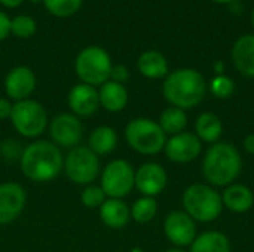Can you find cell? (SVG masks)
Returning a JSON list of instances; mask_svg holds the SVG:
<instances>
[{"label":"cell","mask_w":254,"mask_h":252,"mask_svg":"<svg viewBox=\"0 0 254 252\" xmlns=\"http://www.w3.org/2000/svg\"><path fill=\"white\" fill-rule=\"evenodd\" d=\"M22 174L34 183L55 180L64 169V157L52 141H34L24 147L19 157Z\"/></svg>","instance_id":"6da1fadb"},{"label":"cell","mask_w":254,"mask_h":252,"mask_svg":"<svg viewBox=\"0 0 254 252\" xmlns=\"http://www.w3.org/2000/svg\"><path fill=\"white\" fill-rule=\"evenodd\" d=\"M207 83L204 76L193 68H180L170 73L162 85V94L171 107L190 110L205 97Z\"/></svg>","instance_id":"7a4b0ae2"},{"label":"cell","mask_w":254,"mask_h":252,"mask_svg":"<svg viewBox=\"0 0 254 252\" xmlns=\"http://www.w3.org/2000/svg\"><path fill=\"white\" fill-rule=\"evenodd\" d=\"M243 168L240 151L229 143L213 144L202 160V174L205 180L217 187L232 184L238 178Z\"/></svg>","instance_id":"3957f363"},{"label":"cell","mask_w":254,"mask_h":252,"mask_svg":"<svg viewBox=\"0 0 254 252\" xmlns=\"http://www.w3.org/2000/svg\"><path fill=\"white\" fill-rule=\"evenodd\" d=\"M185 212L195 221L211 223L217 220L223 209L222 196L210 186L193 184L183 193Z\"/></svg>","instance_id":"277c9868"},{"label":"cell","mask_w":254,"mask_h":252,"mask_svg":"<svg viewBox=\"0 0 254 252\" xmlns=\"http://www.w3.org/2000/svg\"><path fill=\"white\" fill-rule=\"evenodd\" d=\"M125 140L137 153L152 156L164 150L167 134L162 131L158 122L147 117H137L127 125Z\"/></svg>","instance_id":"5b68a950"},{"label":"cell","mask_w":254,"mask_h":252,"mask_svg":"<svg viewBox=\"0 0 254 252\" xmlns=\"http://www.w3.org/2000/svg\"><path fill=\"white\" fill-rule=\"evenodd\" d=\"M112 59L107 50L98 46L85 48L76 58L74 68L77 77L82 83L91 86H101L107 80H110L112 73Z\"/></svg>","instance_id":"8992f818"},{"label":"cell","mask_w":254,"mask_h":252,"mask_svg":"<svg viewBox=\"0 0 254 252\" xmlns=\"http://www.w3.org/2000/svg\"><path fill=\"white\" fill-rule=\"evenodd\" d=\"M10 122L19 135L36 138L42 135L48 126V113L40 102L28 98L12 105Z\"/></svg>","instance_id":"52a82bcc"},{"label":"cell","mask_w":254,"mask_h":252,"mask_svg":"<svg viewBox=\"0 0 254 252\" xmlns=\"http://www.w3.org/2000/svg\"><path fill=\"white\" fill-rule=\"evenodd\" d=\"M64 171L73 183L89 186L100 174V159L88 146H77L67 153Z\"/></svg>","instance_id":"ba28073f"},{"label":"cell","mask_w":254,"mask_h":252,"mask_svg":"<svg viewBox=\"0 0 254 252\" xmlns=\"http://www.w3.org/2000/svg\"><path fill=\"white\" fill-rule=\"evenodd\" d=\"M135 171L124 159H115L106 165L101 172V189L110 199H122L134 189Z\"/></svg>","instance_id":"9c48e42d"},{"label":"cell","mask_w":254,"mask_h":252,"mask_svg":"<svg viewBox=\"0 0 254 252\" xmlns=\"http://www.w3.org/2000/svg\"><path fill=\"white\" fill-rule=\"evenodd\" d=\"M49 134L52 143L60 149H74L80 146L83 137V125L73 113H63L55 116L49 123Z\"/></svg>","instance_id":"30bf717a"},{"label":"cell","mask_w":254,"mask_h":252,"mask_svg":"<svg viewBox=\"0 0 254 252\" xmlns=\"http://www.w3.org/2000/svg\"><path fill=\"white\" fill-rule=\"evenodd\" d=\"M164 232L167 239L177 248L189 247L196 238L195 220L185 211H173L164 221Z\"/></svg>","instance_id":"8fae6325"},{"label":"cell","mask_w":254,"mask_h":252,"mask_svg":"<svg viewBox=\"0 0 254 252\" xmlns=\"http://www.w3.org/2000/svg\"><path fill=\"white\" fill-rule=\"evenodd\" d=\"M164 150L171 162L189 163L199 156L202 143L193 132H180L177 135H171V138L167 140Z\"/></svg>","instance_id":"7c38bea8"},{"label":"cell","mask_w":254,"mask_h":252,"mask_svg":"<svg viewBox=\"0 0 254 252\" xmlns=\"http://www.w3.org/2000/svg\"><path fill=\"white\" fill-rule=\"evenodd\" d=\"M27 202L25 190L18 183L0 184V224H9L24 211Z\"/></svg>","instance_id":"4fadbf2b"},{"label":"cell","mask_w":254,"mask_h":252,"mask_svg":"<svg viewBox=\"0 0 254 252\" xmlns=\"http://www.w3.org/2000/svg\"><path fill=\"white\" fill-rule=\"evenodd\" d=\"M168 177L165 169L155 162H147L143 163L137 171H135V181L134 187L143 195L149 198H155L159 193L164 192L167 186Z\"/></svg>","instance_id":"5bb4252c"},{"label":"cell","mask_w":254,"mask_h":252,"mask_svg":"<svg viewBox=\"0 0 254 252\" xmlns=\"http://www.w3.org/2000/svg\"><path fill=\"white\" fill-rule=\"evenodd\" d=\"M36 89V76L34 73L24 65L12 68L4 79V91L9 100L18 102L28 100V97Z\"/></svg>","instance_id":"9a60e30c"},{"label":"cell","mask_w":254,"mask_h":252,"mask_svg":"<svg viewBox=\"0 0 254 252\" xmlns=\"http://www.w3.org/2000/svg\"><path fill=\"white\" fill-rule=\"evenodd\" d=\"M67 102L74 116H77V117L92 116L100 107L98 91L91 85L79 83L70 89Z\"/></svg>","instance_id":"2e32d148"},{"label":"cell","mask_w":254,"mask_h":252,"mask_svg":"<svg viewBox=\"0 0 254 252\" xmlns=\"http://www.w3.org/2000/svg\"><path fill=\"white\" fill-rule=\"evenodd\" d=\"M100 218L103 224L107 226L109 229L119 230L128 224L131 218V209L122 199L107 198L100 208Z\"/></svg>","instance_id":"e0dca14e"},{"label":"cell","mask_w":254,"mask_h":252,"mask_svg":"<svg viewBox=\"0 0 254 252\" xmlns=\"http://www.w3.org/2000/svg\"><path fill=\"white\" fill-rule=\"evenodd\" d=\"M100 105L110 113L122 111L128 104V91L122 83L107 80L100 86L98 91Z\"/></svg>","instance_id":"ac0fdd59"},{"label":"cell","mask_w":254,"mask_h":252,"mask_svg":"<svg viewBox=\"0 0 254 252\" xmlns=\"http://www.w3.org/2000/svg\"><path fill=\"white\" fill-rule=\"evenodd\" d=\"M232 61L241 74L254 77V34H246L235 42Z\"/></svg>","instance_id":"d6986e66"},{"label":"cell","mask_w":254,"mask_h":252,"mask_svg":"<svg viewBox=\"0 0 254 252\" xmlns=\"http://www.w3.org/2000/svg\"><path fill=\"white\" fill-rule=\"evenodd\" d=\"M223 206L232 212H247L254 205L253 192L243 184H232L225 189L222 195Z\"/></svg>","instance_id":"ffe728a7"},{"label":"cell","mask_w":254,"mask_h":252,"mask_svg":"<svg viewBox=\"0 0 254 252\" xmlns=\"http://www.w3.org/2000/svg\"><path fill=\"white\" fill-rule=\"evenodd\" d=\"M138 71L147 79H162L168 76V62L158 50H146L137 61Z\"/></svg>","instance_id":"44dd1931"},{"label":"cell","mask_w":254,"mask_h":252,"mask_svg":"<svg viewBox=\"0 0 254 252\" xmlns=\"http://www.w3.org/2000/svg\"><path fill=\"white\" fill-rule=\"evenodd\" d=\"M116 146H118V134L112 126H106V125L98 126L89 135L88 147L97 156L112 153L116 149Z\"/></svg>","instance_id":"7402d4cb"},{"label":"cell","mask_w":254,"mask_h":252,"mask_svg":"<svg viewBox=\"0 0 254 252\" xmlns=\"http://www.w3.org/2000/svg\"><path fill=\"white\" fill-rule=\"evenodd\" d=\"M222 120L214 113H202L195 122V135L201 140V143L205 141L210 144H216L222 135Z\"/></svg>","instance_id":"603a6c76"},{"label":"cell","mask_w":254,"mask_h":252,"mask_svg":"<svg viewBox=\"0 0 254 252\" xmlns=\"http://www.w3.org/2000/svg\"><path fill=\"white\" fill-rule=\"evenodd\" d=\"M189 252H231V242L220 232H205L195 238Z\"/></svg>","instance_id":"cb8c5ba5"},{"label":"cell","mask_w":254,"mask_h":252,"mask_svg":"<svg viewBox=\"0 0 254 252\" xmlns=\"http://www.w3.org/2000/svg\"><path fill=\"white\" fill-rule=\"evenodd\" d=\"M158 123L165 134L177 135L185 131V128L188 125V116H186L185 110L177 108V107H170L161 113Z\"/></svg>","instance_id":"d4e9b609"},{"label":"cell","mask_w":254,"mask_h":252,"mask_svg":"<svg viewBox=\"0 0 254 252\" xmlns=\"http://www.w3.org/2000/svg\"><path fill=\"white\" fill-rule=\"evenodd\" d=\"M156 212H158V203L155 198H149V196H143L137 199L131 206V218L141 224L152 221Z\"/></svg>","instance_id":"484cf974"},{"label":"cell","mask_w":254,"mask_h":252,"mask_svg":"<svg viewBox=\"0 0 254 252\" xmlns=\"http://www.w3.org/2000/svg\"><path fill=\"white\" fill-rule=\"evenodd\" d=\"M83 0H43L45 7L55 16L60 18H67L76 13Z\"/></svg>","instance_id":"4316f807"},{"label":"cell","mask_w":254,"mask_h":252,"mask_svg":"<svg viewBox=\"0 0 254 252\" xmlns=\"http://www.w3.org/2000/svg\"><path fill=\"white\" fill-rule=\"evenodd\" d=\"M10 33L16 37L27 39L36 33V22L28 15H18L10 19Z\"/></svg>","instance_id":"83f0119b"},{"label":"cell","mask_w":254,"mask_h":252,"mask_svg":"<svg viewBox=\"0 0 254 252\" xmlns=\"http://www.w3.org/2000/svg\"><path fill=\"white\" fill-rule=\"evenodd\" d=\"M107 196L106 193L103 192L101 186H94V184H89L80 195V201L83 203V206L89 208V209H100L101 205L106 202Z\"/></svg>","instance_id":"f1b7e54d"},{"label":"cell","mask_w":254,"mask_h":252,"mask_svg":"<svg viewBox=\"0 0 254 252\" xmlns=\"http://www.w3.org/2000/svg\"><path fill=\"white\" fill-rule=\"evenodd\" d=\"M235 89V83L228 76H216L210 83V91L217 98H229Z\"/></svg>","instance_id":"f546056e"},{"label":"cell","mask_w":254,"mask_h":252,"mask_svg":"<svg viewBox=\"0 0 254 252\" xmlns=\"http://www.w3.org/2000/svg\"><path fill=\"white\" fill-rule=\"evenodd\" d=\"M22 147L16 140H4L0 143V154L6 160H19L22 154Z\"/></svg>","instance_id":"4dcf8cb0"},{"label":"cell","mask_w":254,"mask_h":252,"mask_svg":"<svg viewBox=\"0 0 254 252\" xmlns=\"http://www.w3.org/2000/svg\"><path fill=\"white\" fill-rule=\"evenodd\" d=\"M128 76H129V73H128V68H127L125 65L119 64V65H113V67H112L110 80H113V82H118V83H122V85H124V82H127V80H128Z\"/></svg>","instance_id":"1f68e13d"},{"label":"cell","mask_w":254,"mask_h":252,"mask_svg":"<svg viewBox=\"0 0 254 252\" xmlns=\"http://www.w3.org/2000/svg\"><path fill=\"white\" fill-rule=\"evenodd\" d=\"M10 33V18L0 10V42H3Z\"/></svg>","instance_id":"d6a6232c"},{"label":"cell","mask_w":254,"mask_h":252,"mask_svg":"<svg viewBox=\"0 0 254 252\" xmlns=\"http://www.w3.org/2000/svg\"><path fill=\"white\" fill-rule=\"evenodd\" d=\"M12 102L7 98H0V120L10 119L12 114Z\"/></svg>","instance_id":"836d02e7"},{"label":"cell","mask_w":254,"mask_h":252,"mask_svg":"<svg viewBox=\"0 0 254 252\" xmlns=\"http://www.w3.org/2000/svg\"><path fill=\"white\" fill-rule=\"evenodd\" d=\"M244 149L247 150V153L253 154L254 156V134L249 135L246 140H244Z\"/></svg>","instance_id":"e575fe53"},{"label":"cell","mask_w":254,"mask_h":252,"mask_svg":"<svg viewBox=\"0 0 254 252\" xmlns=\"http://www.w3.org/2000/svg\"><path fill=\"white\" fill-rule=\"evenodd\" d=\"M24 0H0V3L6 7H18Z\"/></svg>","instance_id":"d590c367"},{"label":"cell","mask_w":254,"mask_h":252,"mask_svg":"<svg viewBox=\"0 0 254 252\" xmlns=\"http://www.w3.org/2000/svg\"><path fill=\"white\" fill-rule=\"evenodd\" d=\"M214 70H216V73H217V76H220L222 73H223V70H225V65H223V62H216V65H214Z\"/></svg>","instance_id":"8d00e7d4"},{"label":"cell","mask_w":254,"mask_h":252,"mask_svg":"<svg viewBox=\"0 0 254 252\" xmlns=\"http://www.w3.org/2000/svg\"><path fill=\"white\" fill-rule=\"evenodd\" d=\"M165 252H186L185 250H182V248H171V250H167Z\"/></svg>","instance_id":"74e56055"},{"label":"cell","mask_w":254,"mask_h":252,"mask_svg":"<svg viewBox=\"0 0 254 252\" xmlns=\"http://www.w3.org/2000/svg\"><path fill=\"white\" fill-rule=\"evenodd\" d=\"M213 1H216V3H231L234 0H213Z\"/></svg>","instance_id":"f35d334b"},{"label":"cell","mask_w":254,"mask_h":252,"mask_svg":"<svg viewBox=\"0 0 254 252\" xmlns=\"http://www.w3.org/2000/svg\"><path fill=\"white\" fill-rule=\"evenodd\" d=\"M131 252H146L144 250H141V248H134V250H131Z\"/></svg>","instance_id":"ab89813d"},{"label":"cell","mask_w":254,"mask_h":252,"mask_svg":"<svg viewBox=\"0 0 254 252\" xmlns=\"http://www.w3.org/2000/svg\"><path fill=\"white\" fill-rule=\"evenodd\" d=\"M252 22H253V27H254V10H253V13H252Z\"/></svg>","instance_id":"60d3db41"},{"label":"cell","mask_w":254,"mask_h":252,"mask_svg":"<svg viewBox=\"0 0 254 252\" xmlns=\"http://www.w3.org/2000/svg\"><path fill=\"white\" fill-rule=\"evenodd\" d=\"M30 1H33V3H39V1H43V0H30Z\"/></svg>","instance_id":"b9f144b4"}]
</instances>
